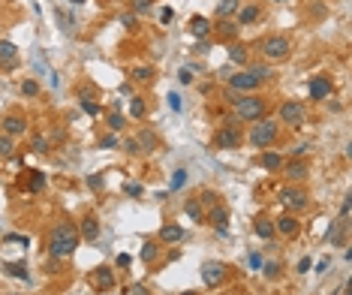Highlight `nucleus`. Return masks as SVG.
Listing matches in <instances>:
<instances>
[{
  "label": "nucleus",
  "mask_w": 352,
  "mask_h": 295,
  "mask_svg": "<svg viewBox=\"0 0 352 295\" xmlns=\"http://www.w3.org/2000/svg\"><path fill=\"white\" fill-rule=\"evenodd\" d=\"M81 244V235L72 223H57L48 235V256H57V259H69L75 253V247Z\"/></svg>",
  "instance_id": "f257e3e1"
},
{
  "label": "nucleus",
  "mask_w": 352,
  "mask_h": 295,
  "mask_svg": "<svg viewBox=\"0 0 352 295\" xmlns=\"http://www.w3.org/2000/svg\"><path fill=\"white\" fill-rule=\"evenodd\" d=\"M277 136H280V127H277V121L259 118V121L253 124V130H250L247 142H250L253 148H268V145H274V142H277Z\"/></svg>",
  "instance_id": "f03ea898"
},
{
  "label": "nucleus",
  "mask_w": 352,
  "mask_h": 295,
  "mask_svg": "<svg viewBox=\"0 0 352 295\" xmlns=\"http://www.w3.org/2000/svg\"><path fill=\"white\" fill-rule=\"evenodd\" d=\"M235 118L238 121H259V118H265V100L262 96H241L238 103H235Z\"/></svg>",
  "instance_id": "7ed1b4c3"
},
{
  "label": "nucleus",
  "mask_w": 352,
  "mask_h": 295,
  "mask_svg": "<svg viewBox=\"0 0 352 295\" xmlns=\"http://www.w3.org/2000/svg\"><path fill=\"white\" fill-rule=\"evenodd\" d=\"M289 39L286 36H265L262 42H259V54L265 57V60H283V57H289Z\"/></svg>",
  "instance_id": "20e7f679"
},
{
  "label": "nucleus",
  "mask_w": 352,
  "mask_h": 295,
  "mask_svg": "<svg viewBox=\"0 0 352 295\" xmlns=\"http://www.w3.org/2000/svg\"><path fill=\"white\" fill-rule=\"evenodd\" d=\"M277 199H280V205H283V208H289V211H304V208L310 205L307 190H301V187H295V184L283 187V190L277 193Z\"/></svg>",
  "instance_id": "39448f33"
},
{
  "label": "nucleus",
  "mask_w": 352,
  "mask_h": 295,
  "mask_svg": "<svg viewBox=\"0 0 352 295\" xmlns=\"http://www.w3.org/2000/svg\"><path fill=\"white\" fill-rule=\"evenodd\" d=\"M304 118H307V109H304L301 100H286V103L280 106V121H283V124H289V127H301Z\"/></svg>",
  "instance_id": "423d86ee"
},
{
  "label": "nucleus",
  "mask_w": 352,
  "mask_h": 295,
  "mask_svg": "<svg viewBox=\"0 0 352 295\" xmlns=\"http://www.w3.org/2000/svg\"><path fill=\"white\" fill-rule=\"evenodd\" d=\"M238 145H241V133H238L235 124L217 130V136H214V148H220V151H235Z\"/></svg>",
  "instance_id": "0eeeda50"
},
{
  "label": "nucleus",
  "mask_w": 352,
  "mask_h": 295,
  "mask_svg": "<svg viewBox=\"0 0 352 295\" xmlns=\"http://www.w3.org/2000/svg\"><path fill=\"white\" fill-rule=\"evenodd\" d=\"M205 223H211L220 235H226V229H229V208H226L223 202L211 205V208L205 211Z\"/></svg>",
  "instance_id": "6e6552de"
},
{
  "label": "nucleus",
  "mask_w": 352,
  "mask_h": 295,
  "mask_svg": "<svg viewBox=\"0 0 352 295\" xmlns=\"http://www.w3.org/2000/svg\"><path fill=\"white\" fill-rule=\"evenodd\" d=\"M0 130L6 133V136H24L27 133V118L24 115H18V112H9V115H3L0 118Z\"/></svg>",
  "instance_id": "1a4fd4ad"
},
{
  "label": "nucleus",
  "mask_w": 352,
  "mask_h": 295,
  "mask_svg": "<svg viewBox=\"0 0 352 295\" xmlns=\"http://www.w3.org/2000/svg\"><path fill=\"white\" fill-rule=\"evenodd\" d=\"M90 286H93L96 292H108V289H114V268H108V265L93 268V271H90Z\"/></svg>",
  "instance_id": "9d476101"
},
{
  "label": "nucleus",
  "mask_w": 352,
  "mask_h": 295,
  "mask_svg": "<svg viewBox=\"0 0 352 295\" xmlns=\"http://www.w3.org/2000/svg\"><path fill=\"white\" fill-rule=\"evenodd\" d=\"M259 84H262V78L250 75L247 69H244V72H235V75H229V87H232V90H238V93H253Z\"/></svg>",
  "instance_id": "9b49d317"
},
{
  "label": "nucleus",
  "mask_w": 352,
  "mask_h": 295,
  "mask_svg": "<svg viewBox=\"0 0 352 295\" xmlns=\"http://www.w3.org/2000/svg\"><path fill=\"white\" fill-rule=\"evenodd\" d=\"M346 229H349V220H331V226L325 232V244H331V247L346 244Z\"/></svg>",
  "instance_id": "f8f14e48"
},
{
  "label": "nucleus",
  "mask_w": 352,
  "mask_h": 295,
  "mask_svg": "<svg viewBox=\"0 0 352 295\" xmlns=\"http://www.w3.org/2000/svg\"><path fill=\"white\" fill-rule=\"evenodd\" d=\"M223 277H226V265H223V262H205V265H202V280H205V286H220Z\"/></svg>",
  "instance_id": "ddd939ff"
},
{
  "label": "nucleus",
  "mask_w": 352,
  "mask_h": 295,
  "mask_svg": "<svg viewBox=\"0 0 352 295\" xmlns=\"http://www.w3.org/2000/svg\"><path fill=\"white\" fill-rule=\"evenodd\" d=\"M18 60H21L18 45H15V42L0 39V66H3V69H15V66H18Z\"/></svg>",
  "instance_id": "4468645a"
},
{
  "label": "nucleus",
  "mask_w": 352,
  "mask_h": 295,
  "mask_svg": "<svg viewBox=\"0 0 352 295\" xmlns=\"http://www.w3.org/2000/svg\"><path fill=\"white\" fill-rule=\"evenodd\" d=\"M136 145H139L142 154H151V151L160 148V136H157L154 130H139V133H136Z\"/></svg>",
  "instance_id": "2eb2a0df"
},
{
  "label": "nucleus",
  "mask_w": 352,
  "mask_h": 295,
  "mask_svg": "<svg viewBox=\"0 0 352 295\" xmlns=\"http://www.w3.org/2000/svg\"><path fill=\"white\" fill-rule=\"evenodd\" d=\"M274 232L283 235V238H292V235H298V220H295L292 214H280V217L274 220Z\"/></svg>",
  "instance_id": "dca6fc26"
},
{
  "label": "nucleus",
  "mask_w": 352,
  "mask_h": 295,
  "mask_svg": "<svg viewBox=\"0 0 352 295\" xmlns=\"http://www.w3.org/2000/svg\"><path fill=\"white\" fill-rule=\"evenodd\" d=\"M307 90H310V100H325L331 93V81L325 75H313L310 84H307Z\"/></svg>",
  "instance_id": "f3484780"
},
{
  "label": "nucleus",
  "mask_w": 352,
  "mask_h": 295,
  "mask_svg": "<svg viewBox=\"0 0 352 295\" xmlns=\"http://www.w3.org/2000/svg\"><path fill=\"white\" fill-rule=\"evenodd\" d=\"M283 175H286L292 184H298V181H304V178L310 175V166H307V160H292V163L283 169Z\"/></svg>",
  "instance_id": "a211bd4d"
},
{
  "label": "nucleus",
  "mask_w": 352,
  "mask_h": 295,
  "mask_svg": "<svg viewBox=\"0 0 352 295\" xmlns=\"http://www.w3.org/2000/svg\"><path fill=\"white\" fill-rule=\"evenodd\" d=\"M190 33H193L196 39H208V36H211V21H208L205 15H193V18H190Z\"/></svg>",
  "instance_id": "6ab92c4d"
},
{
  "label": "nucleus",
  "mask_w": 352,
  "mask_h": 295,
  "mask_svg": "<svg viewBox=\"0 0 352 295\" xmlns=\"http://www.w3.org/2000/svg\"><path fill=\"white\" fill-rule=\"evenodd\" d=\"M78 235H81L84 241H93V238L99 235V220H96V217H90V214H87V217H81V226H78Z\"/></svg>",
  "instance_id": "aec40b11"
},
{
  "label": "nucleus",
  "mask_w": 352,
  "mask_h": 295,
  "mask_svg": "<svg viewBox=\"0 0 352 295\" xmlns=\"http://www.w3.org/2000/svg\"><path fill=\"white\" fill-rule=\"evenodd\" d=\"M184 235H187V232H184L178 223H169V226L160 229V241H163V244H178V241H184Z\"/></svg>",
  "instance_id": "412c9836"
},
{
  "label": "nucleus",
  "mask_w": 352,
  "mask_h": 295,
  "mask_svg": "<svg viewBox=\"0 0 352 295\" xmlns=\"http://www.w3.org/2000/svg\"><path fill=\"white\" fill-rule=\"evenodd\" d=\"M217 36L232 42V39L238 36V21H235V18H220V24H217Z\"/></svg>",
  "instance_id": "4be33fe9"
},
{
  "label": "nucleus",
  "mask_w": 352,
  "mask_h": 295,
  "mask_svg": "<svg viewBox=\"0 0 352 295\" xmlns=\"http://www.w3.org/2000/svg\"><path fill=\"white\" fill-rule=\"evenodd\" d=\"M184 214H187L193 223H205V208H202V202H199V199H187Z\"/></svg>",
  "instance_id": "5701e85b"
},
{
  "label": "nucleus",
  "mask_w": 352,
  "mask_h": 295,
  "mask_svg": "<svg viewBox=\"0 0 352 295\" xmlns=\"http://www.w3.org/2000/svg\"><path fill=\"white\" fill-rule=\"evenodd\" d=\"M253 232H256L259 238H265V241H271V238L277 235V232H274V223H271V220H265V217H259V220L253 223Z\"/></svg>",
  "instance_id": "b1692460"
},
{
  "label": "nucleus",
  "mask_w": 352,
  "mask_h": 295,
  "mask_svg": "<svg viewBox=\"0 0 352 295\" xmlns=\"http://www.w3.org/2000/svg\"><path fill=\"white\" fill-rule=\"evenodd\" d=\"M256 18H259V6L253 3V6H244V9H238V18H235V21H238V27H244V24H253Z\"/></svg>",
  "instance_id": "393cba45"
},
{
  "label": "nucleus",
  "mask_w": 352,
  "mask_h": 295,
  "mask_svg": "<svg viewBox=\"0 0 352 295\" xmlns=\"http://www.w3.org/2000/svg\"><path fill=\"white\" fill-rule=\"evenodd\" d=\"M247 57H250V54H247V45H241V42H232V45H229V60H232V63L247 66Z\"/></svg>",
  "instance_id": "a878e982"
},
{
  "label": "nucleus",
  "mask_w": 352,
  "mask_h": 295,
  "mask_svg": "<svg viewBox=\"0 0 352 295\" xmlns=\"http://www.w3.org/2000/svg\"><path fill=\"white\" fill-rule=\"evenodd\" d=\"M262 169H265V172H280V169H283V157L274 154V151L262 154Z\"/></svg>",
  "instance_id": "bb28decb"
},
{
  "label": "nucleus",
  "mask_w": 352,
  "mask_h": 295,
  "mask_svg": "<svg viewBox=\"0 0 352 295\" xmlns=\"http://www.w3.org/2000/svg\"><path fill=\"white\" fill-rule=\"evenodd\" d=\"M238 9H241V0H220L217 3V15L220 18H232Z\"/></svg>",
  "instance_id": "cd10ccee"
},
{
  "label": "nucleus",
  "mask_w": 352,
  "mask_h": 295,
  "mask_svg": "<svg viewBox=\"0 0 352 295\" xmlns=\"http://www.w3.org/2000/svg\"><path fill=\"white\" fill-rule=\"evenodd\" d=\"M3 268H6V274H12V277H18V280H27V265H24V262H6Z\"/></svg>",
  "instance_id": "c85d7f7f"
},
{
  "label": "nucleus",
  "mask_w": 352,
  "mask_h": 295,
  "mask_svg": "<svg viewBox=\"0 0 352 295\" xmlns=\"http://www.w3.org/2000/svg\"><path fill=\"white\" fill-rule=\"evenodd\" d=\"M157 253H160V247H157L154 241H145L139 256H142V262H154V259H157Z\"/></svg>",
  "instance_id": "c756f323"
},
{
  "label": "nucleus",
  "mask_w": 352,
  "mask_h": 295,
  "mask_svg": "<svg viewBox=\"0 0 352 295\" xmlns=\"http://www.w3.org/2000/svg\"><path fill=\"white\" fill-rule=\"evenodd\" d=\"M12 154H15V139L3 133L0 136V157H12Z\"/></svg>",
  "instance_id": "7c9ffc66"
},
{
  "label": "nucleus",
  "mask_w": 352,
  "mask_h": 295,
  "mask_svg": "<svg viewBox=\"0 0 352 295\" xmlns=\"http://www.w3.org/2000/svg\"><path fill=\"white\" fill-rule=\"evenodd\" d=\"M247 72H250V75H256V78H262V81H265V78H268V75H271V66H268V63H253V66H247Z\"/></svg>",
  "instance_id": "2f4dec72"
},
{
  "label": "nucleus",
  "mask_w": 352,
  "mask_h": 295,
  "mask_svg": "<svg viewBox=\"0 0 352 295\" xmlns=\"http://www.w3.org/2000/svg\"><path fill=\"white\" fill-rule=\"evenodd\" d=\"M99 148H102V151H114V148H121V139H118V133H108V136H102V139H99Z\"/></svg>",
  "instance_id": "473e14b6"
},
{
  "label": "nucleus",
  "mask_w": 352,
  "mask_h": 295,
  "mask_svg": "<svg viewBox=\"0 0 352 295\" xmlns=\"http://www.w3.org/2000/svg\"><path fill=\"white\" fill-rule=\"evenodd\" d=\"M108 130H111V133H121V130H124V115H118L114 109L108 112Z\"/></svg>",
  "instance_id": "72a5a7b5"
},
{
  "label": "nucleus",
  "mask_w": 352,
  "mask_h": 295,
  "mask_svg": "<svg viewBox=\"0 0 352 295\" xmlns=\"http://www.w3.org/2000/svg\"><path fill=\"white\" fill-rule=\"evenodd\" d=\"M45 190V175L42 172H33L30 175V193H42Z\"/></svg>",
  "instance_id": "f704fd0d"
},
{
  "label": "nucleus",
  "mask_w": 352,
  "mask_h": 295,
  "mask_svg": "<svg viewBox=\"0 0 352 295\" xmlns=\"http://www.w3.org/2000/svg\"><path fill=\"white\" fill-rule=\"evenodd\" d=\"M133 78H136V81H151V78H154V69H151V66H136V69H133Z\"/></svg>",
  "instance_id": "c9c22d12"
},
{
  "label": "nucleus",
  "mask_w": 352,
  "mask_h": 295,
  "mask_svg": "<svg viewBox=\"0 0 352 295\" xmlns=\"http://www.w3.org/2000/svg\"><path fill=\"white\" fill-rule=\"evenodd\" d=\"M78 103H81V112H84V115H90V118H96V115L102 112V109H99V103H93V100H78Z\"/></svg>",
  "instance_id": "e433bc0d"
},
{
  "label": "nucleus",
  "mask_w": 352,
  "mask_h": 295,
  "mask_svg": "<svg viewBox=\"0 0 352 295\" xmlns=\"http://www.w3.org/2000/svg\"><path fill=\"white\" fill-rule=\"evenodd\" d=\"M145 112H148V109H145V100L136 96V100L130 103V115H133V118H145Z\"/></svg>",
  "instance_id": "4c0bfd02"
},
{
  "label": "nucleus",
  "mask_w": 352,
  "mask_h": 295,
  "mask_svg": "<svg viewBox=\"0 0 352 295\" xmlns=\"http://www.w3.org/2000/svg\"><path fill=\"white\" fill-rule=\"evenodd\" d=\"M124 193H127V196H133V199H139V196H145V187H142V184H136V181H127V184H124Z\"/></svg>",
  "instance_id": "58836bf2"
},
{
  "label": "nucleus",
  "mask_w": 352,
  "mask_h": 295,
  "mask_svg": "<svg viewBox=\"0 0 352 295\" xmlns=\"http://www.w3.org/2000/svg\"><path fill=\"white\" fill-rule=\"evenodd\" d=\"M199 202H202V208H211V205H217V202H220V199H217V193H214V190H205V193H202V199H199Z\"/></svg>",
  "instance_id": "ea45409f"
},
{
  "label": "nucleus",
  "mask_w": 352,
  "mask_h": 295,
  "mask_svg": "<svg viewBox=\"0 0 352 295\" xmlns=\"http://www.w3.org/2000/svg\"><path fill=\"white\" fill-rule=\"evenodd\" d=\"M211 48H214V42H211V39H199V42L193 45V51H196V54H208Z\"/></svg>",
  "instance_id": "a19ab883"
},
{
  "label": "nucleus",
  "mask_w": 352,
  "mask_h": 295,
  "mask_svg": "<svg viewBox=\"0 0 352 295\" xmlns=\"http://www.w3.org/2000/svg\"><path fill=\"white\" fill-rule=\"evenodd\" d=\"M21 93H24V96H36V93H39V84H36V81H30V78H27V81H24V84H21Z\"/></svg>",
  "instance_id": "79ce46f5"
},
{
  "label": "nucleus",
  "mask_w": 352,
  "mask_h": 295,
  "mask_svg": "<svg viewBox=\"0 0 352 295\" xmlns=\"http://www.w3.org/2000/svg\"><path fill=\"white\" fill-rule=\"evenodd\" d=\"M184 181H187V172H184V169H178V172L172 175V190H181V187H184Z\"/></svg>",
  "instance_id": "37998d69"
},
{
  "label": "nucleus",
  "mask_w": 352,
  "mask_h": 295,
  "mask_svg": "<svg viewBox=\"0 0 352 295\" xmlns=\"http://www.w3.org/2000/svg\"><path fill=\"white\" fill-rule=\"evenodd\" d=\"M54 15H57V21H60V27H63V30H66V27H72V18H69L63 9H54Z\"/></svg>",
  "instance_id": "c03bdc74"
},
{
  "label": "nucleus",
  "mask_w": 352,
  "mask_h": 295,
  "mask_svg": "<svg viewBox=\"0 0 352 295\" xmlns=\"http://www.w3.org/2000/svg\"><path fill=\"white\" fill-rule=\"evenodd\" d=\"M60 262H63V259L51 256V259H48V265H45V271H48V274H57V271H60Z\"/></svg>",
  "instance_id": "a18cd8bd"
},
{
  "label": "nucleus",
  "mask_w": 352,
  "mask_h": 295,
  "mask_svg": "<svg viewBox=\"0 0 352 295\" xmlns=\"http://www.w3.org/2000/svg\"><path fill=\"white\" fill-rule=\"evenodd\" d=\"M178 81H181V84H190V81H193V72H190L187 66H184V69H178Z\"/></svg>",
  "instance_id": "49530a36"
},
{
  "label": "nucleus",
  "mask_w": 352,
  "mask_h": 295,
  "mask_svg": "<svg viewBox=\"0 0 352 295\" xmlns=\"http://www.w3.org/2000/svg\"><path fill=\"white\" fill-rule=\"evenodd\" d=\"M310 268H313V259H310V256H304V259L298 262V274H307Z\"/></svg>",
  "instance_id": "de8ad7c7"
},
{
  "label": "nucleus",
  "mask_w": 352,
  "mask_h": 295,
  "mask_svg": "<svg viewBox=\"0 0 352 295\" xmlns=\"http://www.w3.org/2000/svg\"><path fill=\"white\" fill-rule=\"evenodd\" d=\"M277 274H280V265H277V262H268V265H265V277H271V280H274Z\"/></svg>",
  "instance_id": "09e8293b"
},
{
  "label": "nucleus",
  "mask_w": 352,
  "mask_h": 295,
  "mask_svg": "<svg viewBox=\"0 0 352 295\" xmlns=\"http://www.w3.org/2000/svg\"><path fill=\"white\" fill-rule=\"evenodd\" d=\"M133 9L136 12H148L151 9V0H133Z\"/></svg>",
  "instance_id": "8fccbe9b"
},
{
  "label": "nucleus",
  "mask_w": 352,
  "mask_h": 295,
  "mask_svg": "<svg viewBox=\"0 0 352 295\" xmlns=\"http://www.w3.org/2000/svg\"><path fill=\"white\" fill-rule=\"evenodd\" d=\"M169 106H172L175 112H181V96H178V93H169Z\"/></svg>",
  "instance_id": "3c124183"
},
{
  "label": "nucleus",
  "mask_w": 352,
  "mask_h": 295,
  "mask_svg": "<svg viewBox=\"0 0 352 295\" xmlns=\"http://www.w3.org/2000/svg\"><path fill=\"white\" fill-rule=\"evenodd\" d=\"M45 148H48V142H45L42 136H36V139H33V151H45Z\"/></svg>",
  "instance_id": "603ef678"
},
{
  "label": "nucleus",
  "mask_w": 352,
  "mask_h": 295,
  "mask_svg": "<svg viewBox=\"0 0 352 295\" xmlns=\"http://www.w3.org/2000/svg\"><path fill=\"white\" fill-rule=\"evenodd\" d=\"M304 154H307V145H295V148H292V157H295V160H301Z\"/></svg>",
  "instance_id": "864d4df0"
},
{
  "label": "nucleus",
  "mask_w": 352,
  "mask_h": 295,
  "mask_svg": "<svg viewBox=\"0 0 352 295\" xmlns=\"http://www.w3.org/2000/svg\"><path fill=\"white\" fill-rule=\"evenodd\" d=\"M250 268H253V271H259V268H262V259H259V253H250Z\"/></svg>",
  "instance_id": "5fc2aeb1"
},
{
  "label": "nucleus",
  "mask_w": 352,
  "mask_h": 295,
  "mask_svg": "<svg viewBox=\"0 0 352 295\" xmlns=\"http://www.w3.org/2000/svg\"><path fill=\"white\" fill-rule=\"evenodd\" d=\"M124 148H127L130 154H139V145H136V139H127V142H124Z\"/></svg>",
  "instance_id": "6e6d98bb"
},
{
  "label": "nucleus",
  "mask_w": 352,
  "mask_h": 295,
  "mask_svg": "<svg viewBox=\"0 0 352 295\" xmlns=\"http://www.w3.org/2000/svg\"><path fill=\"white\" fill-rule=\"evenodd\" d=\"M87 184H90V187H96V190H99V187H102V175H90V178H87Z\"/></svg>",
  "instance_id": "4d7b16f0"
},
{
  "label": "nucleus",
  "mask_w": 352,
  "mask_h": 295,
  "mask_svg": "<svg viewBox=\"0 0 352 295\" xmlns=\"http://www.w3.org/2000/svg\"><path fill=\"white\" fill-rule=\"evenodd\" d=\"M6 241H9V244H15V241H18V244H27V235H6Z\"/></svg>",
  "instance_id": "13d9d810"
},
{
  "label": "nucleus",
  "mask_w": 352,
  "mask_h": 295,
  "mask_svg": "<svg viewBox=\"0 0 352 295\" xmlns=\"http://www.w3.org/2000/svg\"><path fill=\"white\" fill-rule=\"evenodd\" d=\"M130 295H151V292H148V286H142V283H136V286L130 289Z\"/></svg>",
  "instance_id": "bf43d9fd"
},
{
  "label": "nucleus",
  "mask_w": 352,
  "mask_h": 295,
  "mask_svg": "<svg viewBox=\"0 0 352 295\" xmlns=\"http://www.w3.org/2000/svg\"><path fill=\"white\" fill-rule=\"evenodd\" d=\"M130 262H133V259H130V253H121V256H118V265H121V268H127Z\"/></svg>",
  "instance_id": "052dcab7"
},
{
  "label": "nucleus",
  "mask_w": 352,
  "mask_h": 295,
  "mask_svg": "<svg viewBox=\"0 0 352 295\" xmlns=\"http://www.w3.org/2000/svg\"><path fill=\"white\" fill-rule=\"evenodd\" d=\"M172 15H175V12H172V9L166 6V9H163V15H160V21H172Z\"/></svg>",
  "instance_id": "680f3d73"
},
{
  "label": "nucleus",
  "mask_w": 352,
  "mask_h": 295,
  "mask_svg": "<svg viewBox=\"0 0 352 295\" xmlns=\"http://www.w3.org/2000/svg\"><path fill=\"white\" fill-rule=\"evenodd\" d=\"M69 3H84V0H69Z\"/></svg>",
  "instance_id": "e2e57ef3"
},
{
  "label": "nucleus",
  "mask_w": 352,
  "mask_h": 295,
  "mask_svg": "<svg viewBox=\"0 0 352 295\" xmlns=\"http://www.w3.org/2000/svg\"><path fill=\"white\" fill-rule=\"evenodd\" d=\"M277 3H292V0H277Z\"/></svg>",
  "instance_id": "0e129e2a"
}]
</instances>
